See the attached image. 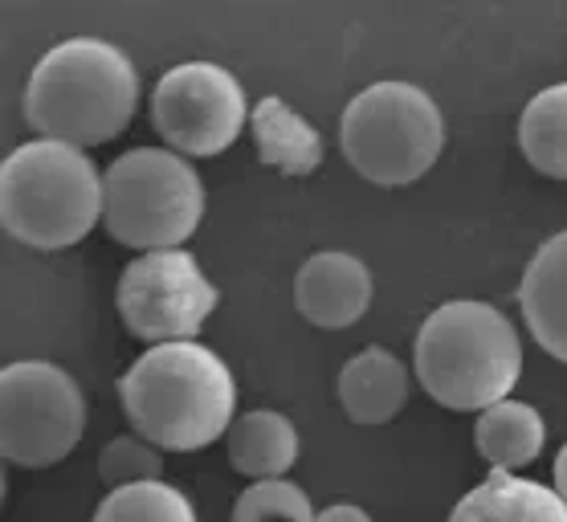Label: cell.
<instances>
[{
    "label": "cell",
    "mask_w": 567,
    "mask_h": 522,
    "mask_svg": "<svg viewBox=\"0 0 567 522\" xmlns=\"http://www.w3.org/2000/svg\"><path fill=\"white\" fill-rule=\"evenodd\" d=\"M118 400L135 437L155 449L193 453L233 429L229 368L200 344L147 347L118 380Z\"/></svg>",
    "instance_id": "obj_1"
},
{
    "label": "cell",
    "mask_w": 567,
    "mask_h": 522,
    "mask_svg": "<svg viewBox=\"0 0 567 522\" xmlns=\"http://www.w3.org/2000/svg\"><path fill=\"white\" fill-rule=\"evenodd\" d=\"M140 102V74L123 50L99 38L53 45L29 74L25 123L70 147H99L123 135Z\"/></svg>",
    "instance_id": "obj_2"
},
{
    "label": "cell",
    "mask_w": 567,
    "mask_h": 522,
    "mask_svg": "<svg viewBox=\"0 0 567 522\" xmlns=\"http://www.w3.org/2000/svg\"><path fill=\"white\" fill-rule=\"evenodd\" d=\"M416 380L453 412H486L503 405L523 371V347L498 306L445 303L416 331Z\"/></svg>",
    "instance_id": "obj_3"
},
{
    "label": "cell",
    "mask_w": 567,
    "mask_h": 522,
    "mask_svg": "<svg viewBox=\"0 0 567 522\" xmlns=\"http://www.w3.org/2000/svg\"><path fill=\"white\" fill-rule=\"evenodd\" d=\"M103 217V176L82 147L38 140L0 164V225L29 249L78 245Z\"/></svg>",
    "instance_id": "obj_4"
},
{
    "label": "cell",
    "mask_w": 567,
    "mask_h": 522,
    "mask_svg": "<svg viewBox=\"0 0 567 522\" xmlns=\"http://www.w3.org/2000/svg\"><path fill=\"white\" fill-rule=\"evenodd\" d=\"M339 147L363 180L400 188L421 180L441 160L445 119L421 86L375 82L348 102L339 119Z\"/></svg>",
    "instance_id": "obj_5"
},
{
    "label": "cell",
    "mask_w": 567,
    "mask_h": 522,
    "mask_svg": "<svg viewBox=\"0 0 567 522\" xmlns=\"http://www.w3.org/2000/svg\"><path fill=\"white\" fill-rule=\"evenodd\" d=\"M205 188L188 160L159 147L123 152L103 172L106 233L127 249H181L200 225Z\"/></svg>",
    "instance_id": "obj_6"
},
{
    "label": "cell",
    "mask_w": 567,
    "mask_h": 522,
    "mask_svg": "<svg viewBox=\"0 0 567 522\" xmlns=\"http://www.w3.org/2000/svg\"><path fill=\"white\" fill-rule=\"evenodd\" d=\"M86 433V400L70 371L21 359L0 371V453L9 465L45 470Z\"/></svg>",
    "instance_id": "obj_7"
},
{
    "label": "cell",
    "mask_w": 567,
    "mask_h": 522,
    "mask_svg": "<svg viewBox=\"0 0 567 522\" xmlns=\"http://www.w3.org/2000/svg\"><path fill=\"white\" fill-rule=\"evenodd\" d=\"M217 286L188 249L135 257L118 278V315L135 339L152 347L193 344V335L217 310Z\"/></svg>",
    "instance_id": "obj_8"
},
{
    "label": "cell",
    "mask_w": 567,
    "mask_h": 522,
    "mask_svg": "<svg viewBox=\"0 0 567 522\" xmlns=\"http://www.w3.org/2000/svg\"><path fill=\"white\" fill-rule=\"evenodd\" d=\"M152 127L176 155H220L246 127V90L213 62H184L155 82Z\"/></svg>",
    "instance_id": "obj_9"
},
{
    "label": "cell",
    "mask_w": 567,
    "mask_h": 522,
    "mask_svg": "<svg viewBox=\"0 0 567 522\" xmlns=\"http://www.w3.org/2000/svg\"><path fill=\"white\" fill-rule=\"evenodd\" d=\"M295 306L310 327L343 331L372 306V274L351 254H315L295 278Z\"/></svg>",
    "instance_id": "obj_10"
},
{
    "label": "cell",
    "mask_w": 567,
    "mask_h": 522,
    "mask_svg": "<svg viewBox=\"0 0 567 522\" xmlns=\"http://www.w3.org/2000/svg\"><path fill=\"white\" fill-rule=\"evenodd\" d=\"M518 306L535 344L551 359L567 364V233H555L530 257L518 286Z\"/></svg>",
    "instance_id": "obj_11"
},
{
    "label": "cell",
    "mask_w": 567,
    "mask_h": 522,
    "mask_svg": "<svg viewBox=\"0 0 567 522\" xmlns=\"http://www.w3.org/2000/svg\"><path fill=\"white\" fill-rule=\"evenodd\" d=\"M409 400V368L384 347H368L339 371V405L351 424H388Z\"/></svg>",
    "instance_id": "obj_12"
},
{
    "label": "cell",
    "mask_w": 567,
    "mask_h": 522,
    "mask_svg": "<svg viewBox=\"0 0 567 522\" xmlns=\"http://www.w3.org/2000/svg\"><path fill=\"white\" fill-rule=\"evenodd\" d=\"M450 522H567V502L547 485L494 470L453 506Z\"/></svg>",
    "instance_id": "obj_13"
},
{
    "label": "cell",
    "mask_w": 567,
    "mask_h": 522,
    "mask_svg": "<svg viewBox=\"0 0 567 522\" xmlns=\"http://www.w3.org/2000/svg\"><path fill=\"white\" fill-rule=\"evenodd\" d=\"M249 131H254V147H258V160L266 167H278L286 176H310L322 164L319 131L278 94L254 102Z\"/></svg>",
    "instance_id": "obj_14"
},
{
    "label": "cell",
    "mask_w": 567,
    "mask_h": 522,
    "mask_svg": "<svg viewBox=\"0 0 567 522\" xmlns=\"http://www.w3.org/2000/svg\"><path fill=\"white\" fill-rule=\"evenodd\" d=\"M229 465L254 482H278L298 461V433L282 412L258 408L237 417L229 429Z\"/></svg>",
    "instance_id": "obj_15"
},
{
    "label": "cell",
    "mask_w": 567,
    "mask_h": 522,
    "mask_svg": "<svg viewBox=\"0 0 567 522\" xmlns=\"http://www.w3.org/2000/svg\"><path fill=\"white\" fill-rule=\"evenodd\" d=\"M543 441H547V424L530 405L503 400V405L486 408L477 417L474 446L477 453L491 461L494 470H523L530 461H539Z\"/></svg>",
    "instance_id": "obj_16"
},
{
    "label": "cell",
    "mask_w": 567,
    "mask_h": 522,
    "mask_svg": "<svg viewBox=\"0 0 567 522\" xmlns=\"http://www.w3.org/2000/svg\"><path fill=\"white\" fill-rule=\"evenodd\" d=\"M518 147L535 172L567 180V82L539 90L518 119Z\"/></svg>",
    "instance_id": "obj_17"
},
{
    "label": "cell",
    "mask_w": 567,
    "mask_h": 522,
    "mask_svg": "<svg viewBox=\"0 0 567 522\" xmlns=\"http://www.w3.org/2000/svg\"><path fill=\"white\" fill-rule=\"evenodd\" d=\"M94 522H196L193 502L168 482H140L111 490L94 510Z\"/></svg>",
    "instance_id": "obj_18"
},
{
    "label": "cell",
    "mask_w": 567,
    "mask_h": 522,
    "mask_svg": "<svg viewBox=\"0 0 567 522\" xmlns=\"http://www.w3.org/2000/svg\"><path fill=\"white\" fill-rule=\"evenodd\" d=\"M233 522H319L310 498L295 482H254L233 502Z\"/></svg>",
    "instance_id": "obj_19"
},
{
    "label": "cell",
    "mask_w": 567,
    "mask_h": 522,
    "mask_svg": "<svg viewBox=\"0 0 567 522\" xmlns=\"http://www.w3.org/2000/svg\"><path fill=\"white\" fill-rule=\"evenodd\" d=\"M164 473V458L155 453V446H147L143 437H115L106 441L99 453V478L106 490H127L140 482H159Z\"/></svg>",
    "instance_id": "obj_20"
},
{
    "label": "cell",
    "mask_w": 567,
    "mask_h": 522,
    "mask_svg": "<svg viewBox=\"0 0 567 522\" xmlns=\"http://www.w3.org/2000/svg\"><path fill=\"white\" fill-rule=\"evenodd\" d=\"M319 522H372V519H368V510L348 506V502H343V506H327V510H322Z\"/></svg>",
    "instance_id": "obj_21"
},
{
    "label": "cell",
    "mask_w": 567,
    "mask_h": 522,
    "mask_svg": "<svg viewBox=\"0 0 567 522\" xmlns=\"http://www.w3.org/2000/svg\"><path fill=\"white\" fill-rule=\"evenodd\" d=\"M555 494L567 502V446L559 449V458H555Z\"/></svg>",
    "instance_id": "obj_22"
}]
</instances>
